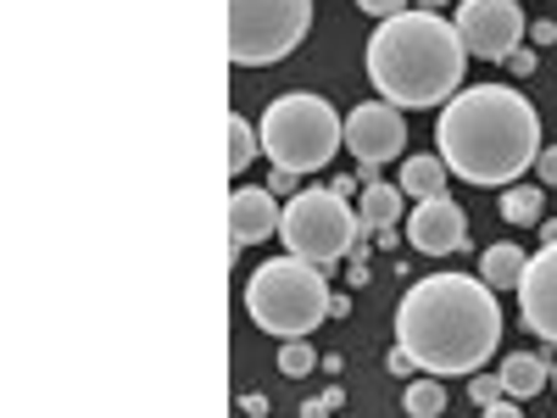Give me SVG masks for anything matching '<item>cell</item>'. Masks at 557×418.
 Returning a JSON list of instances; mask_svg holds the SVG:
<instances>
[{"label":"cell","instance_id":"cell-1","mask_svg":"<svg viewBox=\"0 0 557 418\" xmlns=\"http://www.w3.org/2000/svg\"><path fill=\"white\" fill-rule=\"evenodd\" d=\"M396 346H407L424 374H441V380L480 374V362L502 346L496 291L474 273L418 279L396 307Z\"/></svg>","mask_w":557,"mask_h":418},{"label":"cell","instance_id":"cell-2","mask_svg":"<svg viewBox=\"0 0 557 418\" xmlns=\"http://www.w3.org/2000/svg\"><path fill=\"white\" fill-rule=\"evenodd\" d=\"M435 134H441L446 168L469 179L474 190H507L541 157V112L524 101V89H507V84L457 89L441 107Z\"/></svg>","mask_w":557,"mask_h":418},{"label":"cell","instance_id":"cell-3","mask_svg":"<svg viewBox=\"0 0 557 418\" xmlns=\"http://www.w3.org/2000/svg\"><path fill=\"white\" fill-rule=\"evenodd\" d=\"M462 67H469V45L441 12L412 7L401 17H385L368 39V84L401 112L446 107L462 89Z\"/></svg>","mask_w":557,"mask_h":418},{"label":"cell","instance_id":"cell-4","mask_svg":"<svg viewBox=\"0 0 557 418\" xmlns=\"http://www.w3.org/2000/svg\"><path fill=\"white\" fill-rule=\"evenodd\" d=\"M335 291H330V279H323L318 262L285 251V257H273L251 273V285H246V312L262 335H278V341H296V335H312L323 318H335L330 312Z\"/></svg>","mask_w":557,"mask_h":418},{"label":"cell","instance_id":"cell-5","mask_svg":"<svg viewBox=\"0 0 557 418\" xmlns=\"http://www.w3.org/2000/svg\"><path fill=\"white\" fill-rule=\"evenodd\" d=\"M262 151L273 168L285 173H318L330 168L335 151L346 146V123L341 112L323 101V96H307V89H296V96H278L268 112H262Z\"/></svg>","mask_w":557,"mask_h":418},{"label":"cell","instance_id":"cell-6","mask_svg":"<svg viewBox=\"0 0 557 418\" xmlns=\"http://www.w3.org/2000/svg\"><path fill=\"white\" fill-rule=\"evenodd\" d=\"M312 34V0H228V62L273 67Z\"/></svg>","mask_w":557,"mask_h":418},{"label":"cell","instance_id":"cell-7","mask_svg":"<svg viewBox=\"0 0 557 418\" xmlns=\"http://www.w3.org/2000/svg\"><path fill=\"white\" fill-rule=\"evenodd\" d=\"M278 241L285 251L330 268L341 257H351V246L362 241V212H351L346 196H335L330 184L323 190H296L285 201V223H278Z\"/></svg>","mask_w":557,"mask_h":418},{"label":"cell","instance_id":"cell-8","mask_svg":"<svg viewBox=\"0 0 557 418\" xmlns=\"http://www.w3.org/2000/svg\"><path fill=\"white\" fill-rule=\"evenodd\" d=\"M457 34L480 62H507L524 39V12L519 0H462L457 7Z\"/></svg>","mask_w":557,"mask_h":418},{"label":"cell","instance_id":"cell-9","mask_svg":"<svg viewBox=\"0 0 557 418\" xmlns=\"http://www.w3.org/2000/svg\"><path fill=\"white\" fill-rule=\"evenodd\" d=\"M346 146L357 162H391L407 151V123H401V107L391 101H362L346 112Z\"/></svg>","mask_w":557,"mask_h":418},{"label":"cell","instance_id":"cell-10","mask_svg":"<svg viewBox=\"0 0 557 418\" xmlns=\"http://www.w3.org/2000/svg\"><path fill=\"white\" fill-rule=\"evenodd\" d=\"M407 241H412V251H424V257L469 251V212H462L451 196L418 201V212L407 218Z\"/></svg>","mask_w":557,"mask_h":418},{"label":"cell","instance_id":"cell-11","mask_svg":"<svg viewBox=\"0 0 557 418\" xmlns=\"http://www.w3.org/2000/svg\"><path fill=\"white\" fill-rule=\"evenodd\" d=\"M519 312L524 330L546 346H557V246H541L519 279Z\"/></svg>","mask_w":557,"mask_h":418},{"label":"cell","instance_id":"cell-12","mask_svg":"<svg viewBox=\"0 0 557 418\" xmlns=\"http://www.w3.org/2000/svg\"><path fill=\"white\" fill-rule=\"evenodd\" d=\"M278 223H285V207L273 201V190H251L246 184V190L228 196V241H235V251L273 241Z\"/></svg>","mask_w":557,"mask_h":418},{"label":"cell","instance_id":"cell-13","mask_svg":"<svg viewBox=\"0 0 557 418\" xmlns=\"http://www.w3.org/2000/svg\"><path fill=\"white\" fill-rule=\"evenodd\" d=\"M401 184H391V179H374V184H362V201H357V212H362V229H396L401 223Z\"/></svg>","mask_w":557,"mask_h":418},{"label":"cell","instance_id":"cell-14","mask_svg":"<svg viewBox=\"0 0 557 418\" xmlns=\"http://www.w3.org/2000/svg\"><path fill=\"white\" fill-rule=\"evenodd\" d=\"M524 268H530V257H524V246H513V241H496V246H485V257H480V279H485L491 291H519Z\"/></svg>","mask_w":557,"mask_h":418},{"label":"cell","instance_id":"cell-15","mask_svg":"<svg viewBox=\"0 0 557 418\" xmlns=\"http://www.w3.org/2000/svg\"><path fill=\"white\" fill-rule=\"evenodd\" d=\"M446 179H451L446 157H407V162H401V190H407L412 201L446 196Z\"/></svg>","mask_w":557,"mask_h":418},{"label":"cell","instance_id":"cell-16","mask_svg":"<svg viewBox=\"0 0 557 418\" xmlns=\"http://www.w3.org/2000/svg\"><path fill=\"white\" fill-rule=\"evenodd\" d=\"M546 212V184H507L502 190V223H519V229H535Z\"/></svg>","mask_w":557,"mask_h":418},{"label":"cell","instance_id":"cell-17","mask_svg":"<svg viewBox=\"0 0 557 418\" xmlns=\"http://www.w3.org/2000/svg\"><path fill=\"white\" fill-rule=\"evenodd\" d=\"M546 380H552L546 374V357H535V352H519V357L502 362V385H507V396H519V402H530Z\"/></svg>","mask_w":557,"mask_h":418},{"label":"cell","instance_id":"cell-18","mask_svg":"<svg viewBox=\"0 0 557 418\" xmlns=\"http://www.w3.org/2000/svg\"><path fill=\"white\" fill-rule=\"evenodd\" d=\"M401 407H407L412 418H441V413H446V391H441V374H430V380H412V385L401 391Z\"/></svg>","mask_w":557,"mask_h":418},{"label":"cell","instance_id":"cell-19","mask_svg":"<svg viewBox=\"0 0 557 418\" xmlns=\"http://www.w3.org/2000/svg\"><path fill=\"white\" fill-rule=\"evenodd\" d=\"M257 146H262V134L246 118H228V173H246L257 162Z\"/></svg>","mask_w":557,"mask_h":418},{"label":"cell","instance_id":"cell-20","mask_svg":"<svg viewBox=\"0 0 557 418\" xmlns=\"http://www.w3.org/2000/svg\"><path fill=\"white\" fill-rule=\"evenodd\" d=\"M312 362H318V352L307 346V335H296V341H285V346H278V374L301 380V374H312Z\"/></svg>","mask_w":557,"mask_h":418},{"label":"cell","instance_id":"cell-21","mask_svg":"<svg viewBox=\"0 0 557 418\" xmlns=\"http://www.w3.org/2000/svg\"><path fill=\"white\" fill-rule=\"evenodd\" d=\"M496 396H507V385H502V374H469V402L485 413Z\"/></svg>","mask_w":557,"mask_h":418},{"label":"cell","instance_id":"cell-22","mask_svg":"<svg viewBox=\"0 0 557 418\" xmlns=\"http://www.w3.org/2000/svg\"><path fill=\"white\" fill-rule=\"evenodd\" d=\"M357 7H362L368 17H380V23H385V17H401V12H412V0H357Z\"/></svg>","mask_w":557,"mask_h":418},{"label":"cell","instance_id":"cell-23","mask_svg":"<svg viewBox=\"0 0 557 418\" xmlns=\"http://www.w3.org/2000/svg\"><path fill=\"white\" fill-rule=\"evenodd\" d=\"M535 179H541V184H557V146H541V157H535Z\"/></svg>","mask_w":557,"mask_h":418},{"label":"cell","instance_id":"cell-24","mask_svg":"<svg viewBox=\"0 0 557 418\" xmlns=\"http://www.w3.org/2000/svg\"><path fill=\"white\" fill-rule=\"evenodd\" d=\"M385 368H391V374H412L418 362H412V352H407V346H396V352L385 357Z\"/></svg>","mask_w":557,"mask_h":418},{"label":"cell","instance_id":"cell-25","mask_svg":"<svg viewBox=\"0 0 557 418\" xmlns=\"http://www.w3.org/2000/svg\"><path fill=\"white\" fill-rule=\"evenodd\" d=\"M341 402H346V396H341V391H323V396H318V402H307V413H312V418H323V413H335V407H341Z\"/></svg>","mask_w":557,"mask_h":418},{"label":"cell","instance_id":"cell-26","mask_svg":"<svg viewBox=\"0 0 557 418\" xmlns=\"http://www.w3.org/2000/svg\"><path fill=\"white\" fill-rule=\"evenodd\" d=\"M273 196H296V173H285V168H273V184H268Z\"/></svg>","mask_w":557,"mask_h":418},{"label":"cell","instance_id":"cell-27","mask_svg":"<svg viewBox=\"0 0 557 418\" xmlns=\"http://www.w3.org/2000/svg\"><path fill=\"white\" fill-rule=\"evenodd\" d=\"M507 67H513L519 78H530L535 73V51H513V57H507Z\"/></svg>","mask_w":557,"mask_h":418},{"label":"cell","instance_id":"cell-28","mask_svg":"<svg viewBox=\"0 0 557 418\" xmlns=\"http://www.w3.org/2000/svg\"><path fill=\"white\" fill-rule=\"evenodd\" d=\"M485 413H491V418H513V413H519V396H496Z\"/></svg>","mask_w":557,"mask_h":418},{"label":"cell","instance_id":"cell-29","mask_svg":"<svg viewBox=\"0 0 557 418\" xmlns=\"http://www.w3.org/2000/svg\"><path fill=\"white\" fill-rule=\"evenodd\" d=\"M530 39L535 45H557V23H530Z\"/></svg>","mask_w":557,"mask_h":418},{"label":"cell","instance_id":"cell-30","mask_svg":"<svg viewBox=\"0 0 557 418\" xmlns=\"http://www.w3.org/2000/svg\"><path fill=\"white\" fill-rule=\"evenodd\" d=\"M240 413H251V418H262L268 413V396L257 391V396H240Z\"/></svg>","mask_w":557,"mask_h":418},{"label":"cell","instance_id":"cell-31","mask_svg":"<svg viewBox=\"0 0 557 418\" xmlns=\"http://www.w3.org/2000/svg\"><path fill=\"white\" fill-rule=\"evenodd\" d=\"M541 241H546V246H557V223H546V218H541Z\"/></svg>","mask_w":557,"mask_h":418},{"label":"cell","instance_id":"cell-32","mask_svg":"<svg viewBox=\"0 0 557 418\" xmlns=\"http://www.w3.org/2000/svg\"><path fill=\"white\" fill-rule=\"evenodd\" d=\"M412 7H418V12H441V7H446V0H412Z\"/></svg>","mask_w":557,"mask_h":418},{"label":"cell","instance_id":"cell-33","mask_svg":"<svg viewBox=\"0 0 557 418\" xmlns=\"http://www.w3.org/2000/svg\"><path fill=\"white\" fill-rule=\"evenodd\" d=\"M552 385H557V374H552Z\"/></svg>","mask_w":557,"mask_h":418}]
</instances>
